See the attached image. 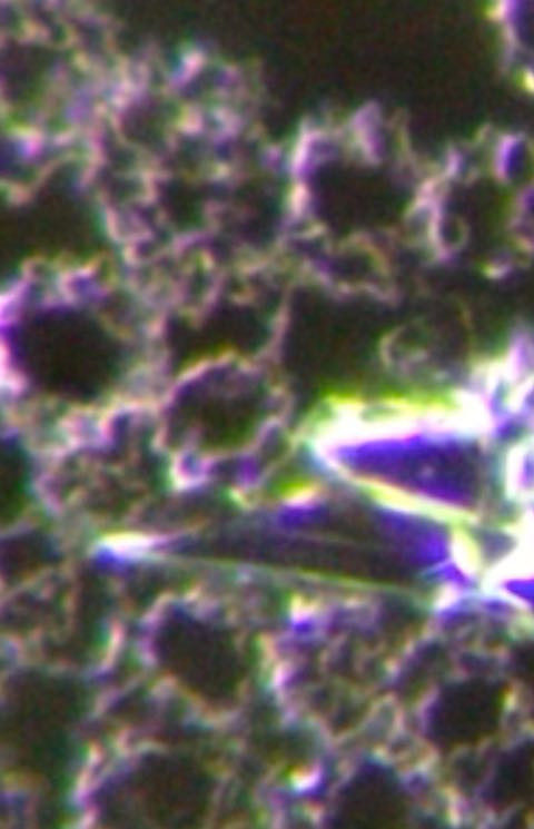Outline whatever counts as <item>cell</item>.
<instances>
[{"label":"cell","instance_id":"obj_6","mask_svg":"<svg viewBox=\"0 0 534 829\" xmlns=\"http://www.w3.org/2000/svg\"><path fill=\"white\" fill-rule=\"evenodd\" d=\"M496 715V694L483 684H465L444 694L434 714L433 729L446 743L471 741L488 732Z\"/></svg>","mask_w":534,"mask_h":829},{"label":"cell","instance_id":"obj_3","mask_svg":"<svg viewBox=\"0 0 534 829\" xmlns=\"http://www.w3.org/2000/svg\"><path fill=\"white\" fill-rule=\"evenodd\" d=\"M212 786L195 761L174 754H150L103 796V816L122 827L188 828L209 807Z\"/></svg>","mask_w":534,"mask_h":829},{"label":"cell","instance_id":"obj_2","mask_svg":"<svg viewBox=\"0 0 534 829\" xmlns=\"http://www.w3.org/2000/svg\"><path fill=\"white\" fill-rule=\"evenodd\" d=\"M85 709V693L71 681L41 674L18 678L2 711V744L9 759L28 772L57 780L71 759L73 731Z\"/></svg>","mask_w":534,"mask_h":829},{"label":"cell","instance_id":"obj_1","mask_svg":"<svg viewBox=\"0 0 534 829\" xmlns=\"http://www.w3.org/2000/svg\"><path fill=\"white\" fill-rule=\"evenodd\" d=\"M20 363L42 388L88 401L116 378L121 354L116 341L92 318L55 309L31 317L17 337Z\"/></svg>","mask_w":534,"mask_h":829},{"label":"cell","instance_id":"obj_7","mask_svg":"<svg viewBox=\"0 0 534 829\" xmlns=\"http://www.w3.org/2000/svg\"><path fill=\"white\" fill-rule=\"evenodd\" d=\"M2 517L11 519L23 502L27 467L22 454L11 444L2 451Z\"/></svg>","mask_w":534,"mask_h":829},{"label":"cell","instance_id":"obj_4","mask_svg":"<svg viewBox=\"0 0 534 829\" xmlns=\"http://www.w3.org/2000/svg\"><path fill=\"white\" fill-rule=\"evenodd\" d=\"M156 653L179 683L210 701L230 699L244 673L240 655L225 632L182 614L160 628Z\"/></svg>","mask_w":534,"mask_h":829},{"label":"cell","instance_id":"obj_5","mask_svg":"<svg viewBox=\"0 0 534 829\" xmlns=\"http://www.w3.org/2000/svg\"><path fill=\"white\" fill-rule=\"evenodd\" d=\"M403 813V795L393 777L386 771L369 769L343 791L336 822L343 827H389L396 825Z\"/></svg>","mask_w":534,"mask_h":829}]
</instances>
